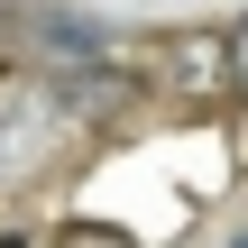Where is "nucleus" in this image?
Returning <instances> with one entry per match:
<instances>
[{
    "label": "nucleus",
    "mask_w": 248,
    "mask_h": 248,
    "mask_svg": "<svg viewBox=\"0 0 248 248\" xmlns=\"http://www.w3.org/2000/svg\"><path fill=\"white\" fill-rule=\"evenodd\" d=\"M55 129H64V101H55L46 83H18V92L0 101V184L37 175L46 147H55Z\"/></svg>",
    "instance_id": "1"
},
{
    "label": "nucleus",
    "mask_w": 248,
    "mask_h": 248,
    "mask_svg": "<svg viewBox=\"0 0 248 248\" xmlns=\"http://www.w3.org/2000/svg\"><path fill=\"white\" fill-rule=\"evenodd\" d=\"M37 37H46V55H64V64H101V18H83V9H46L37 18Z\"/></svg>",
    "instance_id": "2"
},
{
    "label": "nucleus",
    "mask_w": 248,
    "mask_h": 248,
    "mask_svg": "<svg viewBox=\"0 0 248 248\" xmlns=\"http://www.w3.org/2000/svg\"><path fill=\"white\" fill-rule=\"evenodd\" d=\"M221 248H248V230H239V239H221Z\"/></svg>",
    "instance_id": "3"
}]
</instances>
